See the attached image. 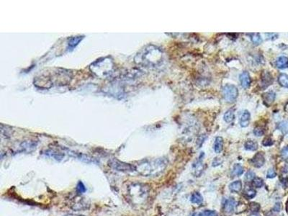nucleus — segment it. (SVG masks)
<instances>
[{
    "instance_id": "1",
    "label": "nucleus",
    "mask_w": 288,
    "mask_h": 216,
    "mask_svg": "<svg viewBox=\"0 0 288 216\" xmlns=\"http://www.w3.org/2000/svg\"><path fill=\"white\" fill-rule=\"evenodd\" d=\"M167 164L165 159L145 161L136 166V170L143 177H156L164 171Z\"/></svg>"
},
{
    "instance_id": "2",
    "label": "nucleus",
    "mask_w": 288,
    "mask_h": 216,
    "mask_svg": "<svg viewBox=\"0 0 288 216\" xmlns=\"http://www.w3.org/2000/svg\"><path fill=\"white\" fill-rule=\"evenodd\" d=\"M149 188L147 185L141 183L133 182L127 186V198L135 205H141L148 198Z\"/></svg>"
},
{
    "instance_id": "3",
    "label": "nucleus",
    "mask_w": 288,
    "mask_h": 216,
    "mask_svg": "<svg viewBox=\"0 0 288 216\" xmlns=\"http://www.w3.org/2000/svg\"><path fill=\"white\" fill-rule=\"evenodd\" d=\"M163 53L161 51L156 47L151 46L143 51L140 56L141 63L147 66H156L161 63Z\"/></svg>"
},
{
    "instance_id": "4",
    "label": "nucleus",
    "mask_w": 288,
    "mask_h": 216,
    "mask_svg": "<svg viewBox=\"0 0 288 216\" xmlns=\"http://www.w3.org/2000/svg\"><path fill=\"white\" fill-rule=\"evenodd\" d=\"M90 205V202L89 199L79 194L71 198L68 203L69 208L76 211L87 210L89 209Z\"/></svg>"
},
{
    "instance_id": "5",
    "label": "nucleus",
    "mask_w": 288,
    "mask_h": 216,
    "mask_svg": "<svg viewBox=\"0 0 288 216\" xmlns=\"http://www.w3.org/2000/svg\"><path fill=\"white\" fill-rule=\"evenodd\" d=\"M224 99L228 102H233L236 100L238 95L237 87L233 84H226L223 89Z\"/></svg>"
},
{
    "instance_id": "6",
    "label": "nucleus",
    "mask_w": 288,
    "mask_h": 216,
    "mask_svg": "<svg viewBox=\"0 0 288 216\" xmlns=\"http://www.w3.org/2000/svg\"><path fill=\"white\" fill-rule=\"evenodd\" d=\"M110 166L116 171H124V172H129L136 170V166L117 160H113L110 163Z\"/></svg>"
},
{
    "instance_id": "7",
    "label": "nucleus",
    "mask_w": 288,
    "mask_h": 216,
    "mask_svg": "<svg viewBox=\"0 0 288 216\" xmlns=\"http://www.w3.org/2000/svg\"><path fill=\"white\" fill-rule=\"evenodd\" d=\"M251 164H253V166L256 168H260L265 163V159H264V154L261 152L257 153L255 156L253 157V159H251Z\"/></svg>"
},
{
    "instance_id": "8",
    "label": "nucleus",
    "mask_w": 288,
    "mask_h": 216,
    "mask_svg": "<svg viewBox=\"0 0 288 216\" xmlns=\"http://www.w3.org/2000/svg\"><path fill=\"white\" fill-rule=\"evenodd\" d=\"M239 79L242 87H244L245 89L249 87L250 84H251V77H250L249 73L247 71L243 72L242 74L240 75Z\"/></svg>"
},
{
    "instance_id": "9",
    "label": "nucleus",
    "mask_w": 288,
    "mask_h": 216,
    "mask_svg": "<svg viewBox=\"0 0 288 216\" xmlns=\"http://www.w3.org/2000/svg\"><path fill=\"white\" fill-rule=\"evenodd\" d=\"M250 117H251V115L250 112L248 110H244V112H243L241 117L240 119V125L242 128H246L249 125L250 122Z\"/></svg>"
},
{
    "instance_id": "10",
    "label": "nucleus",
    "mask_w": 288,
    "mask_h": 216,
    "mask_svg": "<svg viewBox=\"0 0 288 216\" xmlns=\"http://www.w3.org/2000/svg\"><path fill=\"white\" fill-rule=\"evenodd\" d=\"M236 206V202L233 199H228L226 200L224 204V210L226 213H231L234 210Z\"/></svg>"
},
{
    "instance_id": "11",
    "label": "nucleus",
    "mask_w": 288,
    "mask_h": 216,
    "mask_svg": "<svg viewBox=\"0 0 288 216\" xmlns=\"http://www.w3.org/2000/svg\"><path fill=\"white\" fill-rule=\"evenodd\" d=\"M276 66L278 69H285L288 67V58L285 56H280L276 61Z\"/></svg>"
},
{
    "instance_id": "12",
    "label": "nucleus",
    "mask_w": 288,
    "mask_h": 216,
    "mask_svg": "<svg viewBox=\"0 0 288 216\" xmlns=\"http://www.w3.org/2000/svg\"><path fill=\"white\" fill-rule=\"evenodd\" d=\"M223 148V139L221 137H217L214 143V151L216 153H221Z\"/></svg>"
},
{
    "instance_id": "13",
    "label": "nucleus",
    "mask_w": 288,
    "mask_h": 216,
    "mask_svg": "<svg viewBox=\"0 0 288 216\" xmlns=\"http://www.w3.org/2000/svg\"><path fill=\"white\" fill-rule=\"evenodd\" d=\"M229 189L233 192H238L242 189V182L240 180L235 181L229 185Z\"/></svg>"
},
{
    "instance_id": "14",
    "label": "nucleus",
    "mask_w": 288,
    "mask_h": 216,
    "mask_svg": "<svg viewBox=\"0 0 288 216\" xmlns=\"http://www.w3.org/2000/svg\"><path fill=\"white\" fill-rule=\"evenodd\" d=\"M244 147L245 149L247 150V151H256V150L258 149V144L256 141L252 140H247V141L244 144Z\"/></svg>"
},
{
    "instance_id": "15",
    "label": "nucleus",
    "mask_w": 288,
    "mask_h": 216,
    "mask_svg": "<svg viewBox=\"0 0 288 216\" xmlns=\"http://www.w3.org/2000/svg\"><path fill=\"white\" fill-rule=\"evenodd\" d=\"M193 167H194L195 174L196 177H200V175L201 174L202 172V170H203V166H202L201 159H200V160H198L197 161V163L194 164Z\"/></svg>"
},
{
    "instance_id": "16",
    "label": "nucleus",
    "mask_w": 288,
    "mask_h": 216,
    "mask_svg": "<svg viewBox=\"0 0 288 216\" xmlns=\"http://www.w3.org/2000/svg\"><path fill=\"white\" fill-rule=\"evenodd\" d=\"M278 82L283 87L288 88V75L285 74H281L278 76Z\"/></svg>"
},
{
    "instance_id": "17",
    "label": "nucleus",
    "mask_w": 288,
    "mask_h": 216,
    "mask_svg": "<svg viewBox=\"0 0 288 216\" xmlns=\"http://www.w3.org/2000/svg\"><path fill=\"white\" fill-rule=\"evenodd\" d=\"M263 97L264 102L266 103V105H270L271 103H272L275 101V94L272 92V91H270V92L264 94Z\"/></svg>"
},
{
    "instance_id": "18",
    "label": "nucleus",
    "mask_w": 288,
    "mask_h": 216,
    "mask_svg": "<svg viewBox=\"0 0 288 216\" xmlns=\"http://www.w3.org/2000/svg\"><path fill=\"white\" fill-rule=\"evenodd\" d=\"M190 201L192 202V203L194 204H200L202 203V202L203 201V198L201 194L198 192H195L192 194L190 198Z\"/></svg>"
},
{
    "instance_id": "19",
    "label": "nucleus",
    "mask_w": 288,
    "mask_h": 216,
    "mask_svg": "<svg viewBox=\"0 0 288 216\" xmlns=\"http://www.w3.org/2000/svg\"><path fill=\"white\" fill-rule=\"evenodd\" d=\"M235 118V115H234V112L232 110H229L227 112L224 114L223 116V119L226 123H231L233 120Z\"/></svg>"
},
{
    "instance_id": "20",
    "label": "nucleus",
    "mask_w": 288,
    "mask_h": 216,
    "mask_svg": "<svg viewBox=\"0 0 288 216\" xmlns=\"http://www.w3.org/2000/svg\"><path fill=\"white\" fill-rule=\"evenodd\" d=\"M249 36H251V40L254 45H259L262 42V39L259 33H251Z\"/></svg>"
},
{
    "instance_id": "21",
    "label": "nucleus",
    "mask_w": 288,
    "mask_h": 216,
    "mask_svg": "<svg viewBox=\"0 0 288 216\" xmlns=\"http://www.w3.org/2000/svg\"><path fill=\"white\" fill-rule=\"evenodd\" d=\"M244 173V168L239 164H236L233 166V174L235 176H240Z\"/></svg>"
},
{
    "instance_id": "22",
    "label": "nucleus",
    "mask_w": 288,
    "mask_h": 216,
    "mask_svg": "<svg viewBox=\"0 0 288 216\" xmlns=\"http://www.w3.org/2000/svg\"><path fill=\"white\" fill-rule=\"evenodd\" d=\"M277 128L282 132L283 134H287L288 133V122L282 121L278 124Z\"/></svg>"
},
{
    "instance_id": "23",
    "label": "nucleus",
    "mask_w": 288,
    "mask_h": 216,
    "mask_svg": "<svg viewBox=\"0 0 288 216\" xmlns=\"http://www.w3.org/2000/svg\"><path fill=\"white\" fill-rule=\"evenodd\" d=\"M244 195L248 199H252L256 196V191L254 189L248 187V188H246L244 190Z\"/></svg>"
},
{
    "instance_id": "24",
    "label": "nucleus",
    "mask_w": 288,
    "mask_h": 216,
    "mask_svg": "<svg viewBox=\"0 0 288 216\" xmlns=\"http://www.w3.org/2000/svg\"><path fill=\"white\" fill-rule=\"evenodd\" d=\"M253 185L255 187L260 188V187H261L264 185L263 179L259 177H255L253 179Z\"/></svg>"
},
{
    "instance_id": "25",
    "label": "nucleus",
    "mask_w": 288,
    "mask_h": 216,
    "mask_svg": "<svg viewBox=\"0 0 288 216\" xmlns=\"http://www.w3.org/2000/svg\"><path fill=\"white\" fill-rule=\"evenodd\" d=\"M77 192L79 194H82V193H84V192H86V188H85V186L82 182H79V183H78L77 187Z\"/></svg>"
},
{
    "instance_id": "26",
    "label": "nucleus",
    "mask_w": 288,
    "mask_h": 216,
    "mask_svg": "<svg viewBox=\"0 0 288 216\" xmlns=\"http://www.w3.org/2000/svg\"><path fill=\"white\" fill-rule=\"evenodd\" d=\"M254 133L256 136H261L264 134V130L261 127H256L254 130Z\"/></svg>"
},
{
    "instance_id": "27",
    "label": "nucleus",
    "mask_w": 288,
    "mask_h": 216,
    "mask_svg": "<svg viewBox=\"0 0 288 216\" xmlns=\"http://www.w3.org/2000/svg\"><path fill=\"white\" fill-rule=\"evenodd\" d=\"M250 210H251L252 212H258V211L260 210V205H259L258 203H251L250 204Z\"/></svg>"
},
{
    "instance_id": "28",
    "label": "nucleus",
    "mask_w": 288,
    "mask_h": 216,
    "mask_svg": "<svg viewBox=\"0 0 288 216\" xmlns=\"http://www.w3.org/2000/svg\"><path fill=\"white\" fill-rule=\"evenodd\" d=\"M255 178V173L254 171H249L246 174V179L248 181H251L253 180Z\"/></svg>"
},
{
    "instance_id": "29",
    "label": "nucleus",
    "mask_w": 288,
    "mask_h": 216,
    "mask_svg": "<svg viewBox=\"0 0 288 216\" xmlns=\"http://www.w3.org/2000/svg\"><path fill=\"white\" fill-rule=\"evenodd\" d=\"M281 155H282V157L284 159H288V146L283 148L282 151H281Z\"/></svg>"
},
{
    "instance_id": "30",
    "label": "nucleus",
    "mask_w": 288,
    "mask_h": 216,
    "mask_svg": "<svg viewBox=\"0 0 288 216\" xmlns=\"http://www.w3.org/2000/svg\"><path fill=\"white\" fill-rule=\"evenodd\" d=\"M273 144H274L273 140L270 138H265L262 142V144L263 145H264V146H270V145H271Z\"/></svg>"
},
{
    "instance_id": "31",
    "label": "nucleus",
    "mask_w": 288,
    "mask_h": 216,
    "mask_svg": "<svg viewBox=\"0 0 288 216\" xmlns=\"http://www.w3.org/2000/svg\"><path fill=\"white\" fill-rule=\"evenodd\" d=\"M205 216H217L218 213L214 210H205L203 212Z\"/></svg>"
},
{
    "instance_id": "32",
    "label": "nucleus",
    "mask_w": 288,
    "mask_h": 216,
    "mask_svg": "<svg viewBox=\"0 0 288 216\" xmlns=\"http://www.w3.org/2000/svg\"><path fill=\"white\" fill-rule=\"evenodd\" d=\"M276 172H275V171L273 169H269L268 170V172H267V177L268 178H270V179H271V178H275L276 177Z\"/></svg>"
},
{
    "instance_id": "33",
    "label": "nucleus",
    "mask_w": 288,
    "mask_h": 216,
    "mask_svg": "<svg viewBox=\"0 0 288 216\" xmlns=\"http://www.w3.org/2000/svg\"><path fill=\"white\" fill-rule=\"evenodd\" d=\"M193 216H205L203 214V213H195Z\"/></svg>"
},
{
    "instance_id": "34",
    "label": "nucleus",
    "mask_w": 288,
    "mask_h": 216,
    "mask_svg": "<svg viewBox=\"0 0 288 216\" xmlns=\"http://www.w3.org/2000/svg\"><path fill=\"white\" fill-rule=\"evenodd\" d=\"M285 210H286V212L288 214V199L286 202V203H285Z\"/></svg>"
},
{
    "instance_id": "35",
    "label": "nucleus",
    "mask_w": 288,
    "mask_h": 216,
    "mask_svg": "<svg viewBox=\"0 0 288 216\" xmlns=\"http://www.w3.org/2000/svg\"><path fill=\"white\" fill-rule=\"evenodd\" d=\"M64 216H84V215H76V214H67V215H66Z\"/></svg>"
},
{
    "instance_id": "36",
    "label": "nucleus",
    "mask_w": 288,
    "mask_h": 216,
    "mask_svg": "<svg viewBox=\"0 0 288 216\" xmlns=\"http://www.w3.org/2000/svg\"><path fill=\"white\" fill-rule=\"evenodd\" d=\"M250 216H261L260 215H258V214H256V213H255V214H253V215H250Z\"/></svg>"
}]
</instances>
